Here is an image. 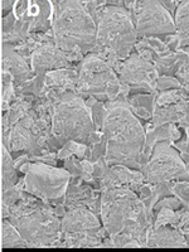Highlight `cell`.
<instances>
[{"instance_id": "obj_1", "label": "cell", "mask_w": 189, "mask_h": 252, "mask_svg": "<svg viewBox=\"0 0 189 252\" xmlns=\"http://www.w3.org/2000/svg\"><path fill=\"white\" fill-rule=\"evenodd\" d=\"M102 131L106 144L107 163L138 168L139 159L145 150L146 135L140 120L127 103L123 101L109 103Z\"/></svg>"}, {"instance_id": "obj_2", "label": "cell", "mask_w": 189, "mask_h": 252, "mask_svg": "<svg viewBox=\"0 0 189 252\" xmlns=\"http://www.w3.org/2000/svg\"><path fill=\"white\" fill-rule=\"evenodd\" d=\"M55 44L68 55L82 56L96 48L97 24L80 1H61L53 20Z\"/></svg>"}, {"instance_id": "obj_3", "label": "cell", "mask_w": 189, "mask_h": 252, "mask_svg": "<svg viewBox=\"0 0 189 252\" xmlns=\"http://www.w3.org/2000/svg\"><path fill=\"white\" fill-rule=\"evenodd\" d=\"M143 209V202L138 195L120 184L107 188L101 197V218L103 227L111 237L119 233H129L141 237L145 242V227L140 222Z\"/></svg>"}, {"instance_id": "obj_4", "label": "cell", "mask_w": 189, "mask_h": 252, "mask_svg": "<svg viewBox=\"0 0 189 252\" xmlns=\"http://www.w3.org/2000/svg\"><path fill=\"white\" fill-rule=\"evenodd\" d=\"M96 24V48L119 61H125L131 55L138 34L127 9L123 5L102 6L97 12Z\"/></svg>"}, {"instance_id": "obj_5", "label": "cell", "mask_w": 189, "mask_h": 252, "mask_svg": "<svg viewBox=\"0 0 189 252\" xmlns=\"http://www.w3.org/2000/svg\"><path fill=\"white\" fill-rule=\"evenodd\" d=\"M52 130L61 141L90 144L94 138L92 110L77 92L68 91L60 94L53 106Z\"/></svg>"}, {"instance_id": "obj_6", "label": "cell", "mask_w": 189, "mask_h": 252, "mask_svg": "<svg viewBox=\"0 0 189 252\" xmlns=\"http://www.w3.org/2000/svg\"><path fill=\"white\" fill-rule=\"evenodd\" d=\"M9 220L31 247L56 245L62 233L60 218L49 209L37 204L14 207Z\"/></svg>"}, {"instance_id": "obj_7", "label": "cell", "mask_w": 189, "mask_h": 252, "mask_svg": "<svg viewBox=\"0 0 189 252\" xmlns=\"http://www.w3.org/2000/svg\"><path fill=\"white\" fill-rule=\"evenodd\" d=\"M120 89V78L109 62L98 55H89L83 58L76 87L80 96H90L98 101H114L119 96Z\"/></svg>"}, {"instance_id": "obj_8", "label": "cell", "mask_w": 189, "mask_h": 252, "mask_svg": "<svg viewBox=\"0 0 189 252\" xmlns=\"http://www.w3.org/2000/svg\"><path fill=\"white\" fill-rule=\"evenodd\" d=\"M20 170L24 173L26 190L42 201L55 202L64 195L71 173L44 163L24 164Z\"/></svg>"}, {"instance_id": "obj_9", "label": "cell", "mask_w": 189, "mask_h": 252, "mask_svg": "<svg viewBox=\"0 0 189 252\" xmlns=\"http://www.w3.org/2000/svg\"><path fill=\"white\" fill-rule=\"evenodd\" d=\"M143 179L149 184L168 182H189V172L179 153L168 140L157 141L152 155L143 169Z\"/></svg>"}, {"instance_id": "obj_10", "label": "cell", "mask_w": 189, "mask_h": 252, "mask_svg": "<svg viewBox=\"0 0 189 252\" xmlns=\"http://www.w3.org/2000/svg\"><path fill=\"white\" fill-rule=\"evenodd\" d=\"M132 6V22L138 37L154 38L175 34V22L161 1H136Z\"/></svg>"}, {"instance_id": "obj_11", "label": "cell", "mask_w": 189, "mask_h": 252, "mask_svg": "<svg viewBox=\"0 0 189 252\" xmlns=\"http://www.w3.org/2000/svg\"><path fill=\"white\" fill-rule=\"evenodd\" d=\"M62 233L66 235L68 246L86 247L100 245L97 238L101 229L98 218L83 206L71 208L61 220Z\"/></svg>"}, {"instance_id": "obj_12", "label": "cell", "mask_w": 189, "mask_h": 252, "mask_svg": "<svg viewBox=\"0 0 189 252\" xmlns=\"http://www.w3.org/2000/svg\"><path fill=\"white\" fill-rule=\"evenodd\" d=\"M120 82L131 89H141L152 91L157 83V69L149 61L138 53H131L120 67Z\"/></svg>"}, {"instance_id": "obj_13", "label": "cell", "mask_w": 189, "mask_h": 252, "mask_svg": "<svg viewBox=\"0 0 189 252\" xmlns=\"http://www.w3.org/2000/svg\"><path fill=\"white\" fill-rule=\"evenodd\" d=\"M8 149L10 152L31 150L34 148L37 140L35 121L33 115L22 111L19 118H15L8 134Z\"/></svg>"}, {"instance_id": "obj_14", "label": "cell", "mask_w": 189, "mask_h": 252, "mask_svg": "<svg viewBox=\"0 0 189 252\" xmlns=\"http://www.w3.org/2000/svg\"><path fill=\"white\" fill-rule=\"evenodd\" d=\"M66 56V53H63L56 44H43L42 47H38L32 55V68L38 75L47 71L63 68L69 66Z\"/></svg>"}, {"instance_id": "obj_15", "label": "cell", "mask_w": 189, "mask_h": 252, "mask_svg": "<svg viewBox=\"0 0 189 252\" xmlns=\"http://www.w3.org/2000/svg\"><path fill=\"white\" fill-rule=\"evenodd\" d=\"M146 245L150 247H187V240L178 229L172 227H155L146 238Z\"/></svg>"}, {"instance_id": "obj_16", "label": "cell", "mask_w": 189, "mask_h": 252, "mask_svg": "<svg viewBox=\"0 0 189 252\" xmlns=\"http://www.w3.org/2000/svg\"><path fill=\"white\" fill-rule=\"evenodd\" d=\"M78 73L72 69H55L46 73V85L49 89L60 90L63 92H76Z\"/></svg>"}, {"instance_id": "obj_17", "label": "cell", "mask_w": 189, "mask_h": 252, "mask_svg": "<svg viewBox=\"0 0 189 252\" xmlns=\"http://www.w3.org/2000/svg\"><path fill=\"white\" fill-rule=\"evenodd\" d=\"M3 68L8 69L9 73L15 78L17 82L26 81L31 76V71L26 61L12 48H6L5 46L3 48Z\"/></svg>"}, {"instance_id": "obj_18", "label": "cell", "mask_w": 189, "mask_h": 252, "mask_svg": "<svg viewBox=\"0 0 189 252\" xmlns=\"http://www.w3.org/2000/svg\"><path fill=\"white\" fill-rule=\"evenodd\" d=\"M153 118H154V124L157 126L181 120L182 118H187V105L178 101V102L169 103V105L158 106Z\"/></svg>"}, {"instance_id": "obj_19", "label": "cell", "mask_w": 189, "mask_h": 252, "mask_svg": "<svg viewBox=\"0 0 189 252\" xmlns=\"http://www.w3.org/2000/svg\"><path fill=\"white\" fill-rule=\"evenodd\" d=\"M175 28L181 35L182 46H189V1H183L175 12Z\"/></svg>"}, {"instance_id": "obj_20", "label": "cell", "mask_w": 189, "mask_h": 252, "mask_svg": "<svg viewBox=\"0 0 189 252\" xmlns=\"http://www.w3.org/2000/svg\"><path fill=\"white\" fill-rule=\"evenodd\" d=\"M28 244L26 242L14 224L10 220H3L1 222V247H27Z\"/></svg>"}, {"instance_id": "obj_21", "label": "cell", "mask_w": 189, "mask_h": 252, "mask_svg": "<svg viewBox=\"0 0 189 252\" xmlns=\"http://www.w3.org/2000/svg\"><path fill=\"white\" fill-rule=\"evenodd\" d=\"M1 155H3V186H5L8 181V186L13 184L17 179L15 177V169L13 166V161L10 159V155L6 153L5 146L1 148Z\"/></svg>"}, {"instance_id": "obj_22", "label": "cell", "mask_w": 189, "mask_h": 252, "mask_svg": "<svg viewBox=\"0 0 189 252\" xmlns=\"http://www.w3.org/2000/svg\"><path fill=\"white\" fill-rule=\"evenodd\" d=\"M186 52L188 56H187V58H186V61L183 62V64H182V66L179 67V69H178L177 76H178V78L181 80L182 83H184V85L189 86V48H186Z\"/></svg>"}, {"instance_id": "obj_23", "label": "cell", "mask_w": 189, "mask_h": 252, "mask_svg": "<svg viewBox=\"0 0 189 252\" xmlns=\"http://www.w3.org/2000/svg\"><path fill=\"white\" fill-rule=\"evenodd\" d=\"M174 192L177 193L187 204H189V184L187 183V182H178L177 186L174 187Z\"/></svg>"}]
</instances>
